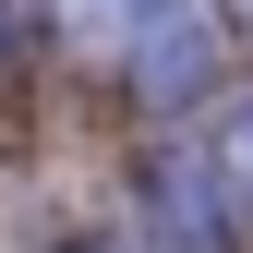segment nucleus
I'll list each match as a JSON object with an SVG mask.
<instances>
[{"label":"nucleus","mask_w":253,"mask_h":253,"mask_svg":"<svg viewBox=\"0 0 253 253\" xmlns=\"http://www.w3.org/2000/svg\"><path fill=\"white\" fill-rule=\"evenodd\" d=\"M133 73H145V97H205L217 37L181 12V0H145V12H133Z\"/></svg>","instance_id":"f257e3e1"},{"label":"nucleus","mask_w":253,"mask_h":253,"mask_svg":"<svg viewBox=\"0 0 253 253\" xmlns=\"http://www.w3.org/2000/svg\"><path fill=\"white\" fill-rule=\"evenodd\" d=\"M157 229L181 253H229V193H217L205 157H169V169H157Z\"/></svg>","instance_id":"f03ea898"},{"label":"nucleus","mask_w":253,"mask_h":253,"mask_svg":"<svg viewBox=\"0 0 253 253\" xmlns=\"http://www.w3.org/2000/svg\"><path fill=\"white\" fill-rule=\"evenodd\" d=\"M205 169H217V193H229V205H253V97H241V109H217Z\"/></svg>","instance_id":"7ed1b4c3"},{"label":"nucleus","mask_w":253,"mask_h":253,"mask_svg":"<svg viewBox=\"0 0 253 253\" xmlns=\"http://www.w3.org/2000/svg\"><path fill=\"white\" fill-rule=\"evenodd\" d=\"M217 12H241V24H253V0H217Z\"/></svg>","instance_id":"20e7f679"},{"label":"nucleus","mask_w":253,"mask_h":253,"mask_svg":"<svg viewBox=\"0 0 253 253\" xmlns=\"http://www.w3.org/2000/svg\"><path fill=\"white\" fill-rule=\"evenodd\" d=\"M84 253H109V241H84Z\"/></svg>","instance_id":"39448f33"}]
</instances>
